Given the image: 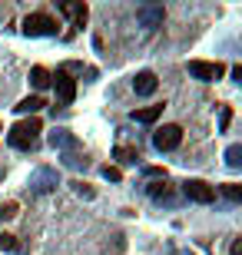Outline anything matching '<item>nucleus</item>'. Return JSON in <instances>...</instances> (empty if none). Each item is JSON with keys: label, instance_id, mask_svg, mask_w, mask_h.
<instances>
[{"label": "nucleus", "instance_id": "nucleus-26", "mask_svg": "<svg viewBox=\"0 0 242 255\" xmlns=\"http://www.w3.org/2000/svg\"><path fill=\"white\" fill-rule=\"evenodd\" d=\"M233 255H242V239H236V242H233Z\"/></svg>", "mask_w": 242, "mask_h": 255}, {"label": "nucleus", "instance_id": "nucleus-17", "mask_svg": "<svg viewBox=\"0 0 242 255\" xmlns=\"http://www.w3.org/2000/svg\"><path fill=\"white\" fill-rule=\"evenodd\" d=\"M226 166H233V169L242 166V146H229L226 149Z\"/></svg>", "mask_w": 242, "mask_h": 255}, {"label": "nucleus", "instance_id": "nucleus-15", "mask_svg": "<svg viewBox=\"0 0 242 255\" xmlns=\"http://www.w3.org/2000/svg\"><path fill=\"white\" fill-rule=\"evenodd\" d=\"M159 116H163V106H146V110H136L133 120H136V123H156Z\"/></svg>", "mask_w": 242, "mask_h": 255}, {"label": "nucleus", "instance_id": "nucleus-8", "mask_svg": "<svg viewBox=\"0 0 242 255\" xmlns=\"http://www.w3.org/2000/svg\"><path fill=\"white\" fill-rule=\"evenodd\" d=\"M60 13H63V17H70V23H73V27H83L86 17H90L86 3H73V0H63V3H60Z\"/></svg>", "mask_w": 242, "mask_h": 255}, {"label": "nucleus", "instance_id": "nucleus-14", "mask_svg": "<svg viewBox=\"0 0 242 255\" xmlns=\"http://www.w3.org/2000/svg\"><path fill=\"white\" fill-rule=\"evenodd\" d=\"M113 156H116L123 166H136V162H140V149H136V146H116Z\"/></svg>", "mask_w": 242, "mask_h": 255}, {"label": "nucleus", "instance_id": "nucleus-27", "mask_svg": "<svg viewBox=\"0 0 242 255\" xmlns=\"http://www.w3.org/2000/svg\"><path fill=\"white\" fill-rule=\"evenodd\" d=\"M0 132H3V126H0Z\"/></svg>", "mask_w": 242, "mask_h": 255}, {"label": "nucleus", "instance_id": "nucleus-3", "mask_svg": "<svg viewBox=\"0 0 242 255\" xmlns=\"http://www.w3.org/2000/svg\"><path fill=\"white\" fill-rule=\"evenodd\" d=\"M23 33L27 37H53L56 33V20L50 13H30L23 20Z\"/></svg>", "mask_w": 242, "mask_h": 255}, {"label": "nucleus", "instance_id": "nucleus-16", "mask_svg": "<svg viewBox=\"0 0 242 255\" xmlns=\"http://www.w3.org/2000/svg\"><path fill=\"white\" fill-rule=\"evenodd\" d=\"M50 76H53V73H50L47 66H33V70H30V83L37 86V90H43V86L50 83Z\"/></svg>", "mask_w": 242, "mask_h": 255}, {"label": "nucleus", "instance_id": "nucleus-4", "mask_svg": "<svg viewBox=\"0 0 242 255\" xmlns=\"http://www.w3.org/2000/svg\"><path fill=\"white\" fill-rule=\"evenodd\" d=\"M53 86H56V106H70L76 100V80L70 73H63V70H56L53 76Z\"/></svg>", "mask_w": 242, "mask_h": 255}, {"label": "nucleus", "instance_id": "nucleus-12", "mask_svg": "<svg viewBox=\"0 0 242 255\" xmlns=\"http://www.w3.org/2000/svg\"><path fill=\"white\" fill-rule=\"evenodd\" d=\"M43 106H47V103H43V96H27V100H20L13 110H17L20 116H33V113H40Z\"/></svg>", "mask_w": 242, "mask_h": 255}, {"label": "nucleus", "instance_id": "nucleus-11", "mask_svg": "<svg viewBox=\"0 0 242 255\" xmlns=\"http://www.w3.org/2000/svg\"><path fill=\"white\" fill-rule=\"evenodd\" d=\"M50 146L53 149H76V136L70 129H53L50 132Z\"/></svg>", "mask_w": 242, "mask_h": 255}, {"label": "nucleus", "instance_id": "nucleus-6", "mask_svg": "<svg viewBox=\"0 0 242 255\" xmlns=\"http://www.w3.org/2000/svg\"><path fill=\"white\" fill-rule=\"evenodd\" d=\"M56 186H60V176H56V169H47V166H40L33 172V179H30V192H37V196L56 189Z\"/></svg>", "mask_w": 242, "mask_h": 255}, {"label": "nucleus", "instance_id": "nucleus-10", "mask_svg": "<svg viewBox=\"0 0 242 255\" xmlns=\"http://www.w3.org/2000/svg\"><path fill=\"white\" fill-rule=\"evenodd\" d=\"M133 90H136V96H153V93H156V73H149V70L136 73V80H133Z\"/></svg>", "mask_w": 242, "mask_h": 255}, {"label": "nucleus", "instance_id": "nucleus-25", "mask_svg": "<svg viewBox=\"0 0 242 255\" xmlns=\"http://www.w3.org/2000/svg\"><path fill=\"white\" fill-rule=\"evenodd\" d=\"M146 176H159V179H166V169H159V166H146Z\"/></svg>", "mask_w": 242, "mask_h": 255}, {"label": "nucleus", "instance_id": "nucleus-19", "mask_svg": "<svg viewBox=\"0 0 242 255\" xmlns=\"http://www.w3.org/2000/svg\"><path fill=\"white\" fill-rule=\"evenodd\" d=\"M63 162H66V166H73V169H80V166H86V159L80 156V152H73V149H66Z\"/></svg>", "mask_w": 242, "mask_h": 255}, {"label": "nucleus", "instance_id": "nucleus-21", "mask_svg": "<svg viewBox=\"0 0 242 255\" xmlns=\"http://www.w3.org/2000/svg\"><path fill=\"white\" fill-rule=\"evenodd\" d=\"M0 249H3V252H17V239H13V236H0Z\"/></svg>", "mask_w": 242, "mask_h": 255}, {"label": "nucleus", "instance_id": "nucleus-23", "mask_svg": "<svg viewBox=\"0 0 242 255\" xmlns=\"http://www.w3.org/2000/svg\"><path fill=\"white\" fill-rule=\"evenodd\" d=\"M229 123H233V110H229V106H226V110H223V116H219V129H229Z\"/></svg>", "mask_w": 242, "mask_h": 255}, {"label": "nucleus", "instance_id": "nucleus-22", "mask_svg": "<svg viewBox=\"0 0 242 255\" xmlns=\"http://www.w3.org/2000/svg\"><path fill=\"white\" fill-rule=\"evenodd\" d=\"M73 192H76V196H83V199H93V196H96V192L90 189L86 182H73Z\"/></svg>", "mask_w": 242, "mask_h": 255}, {"label": "nucleus", "instance_id": "nucleus-20", "mask_svg": "<svg viewBox=\"0 0 242 255\" xmlns=\"http://www.w3.org/2000/svg\"><path fill=\"white\" fill-rule=\"evenodd\" d=\"M100 172H103V179H110V182H120L123 179V172L116 169V166H103Z\"/></svg>", "mask_w": 242, "mask_h": 255}, {"label": "nucleus", "instance_id": "nucleus-18", "mask_svg": "<svg viewBox=\"0 0 242 255\" xmlns=\"http://www.w3.org/2000/svg\"><path fill=\"white\" fill-rule=\"evenodd\" d=\"M223 192H226V199H229V202H242V186H236V182H226Z\"/></svg>", "mask_w": 242, "mask_h": 255}, {"label": "nucleus", "instance_id": "nucleus-7", "mask_svg": "<svg viewBox=\"0 0 242 255\" xmlns=\"http://www.w3.org/2000/svg\"><path fill=\"white\" fill-rule=\"evenodd\" d=\"M189 73H193L196 80L213 83V80H219V76L226 73V66L223 63H206V60H189Z\"/></svg>", "mask_w": 242, "mask_h": 255}, {"label": "nucleus", "instance_id": "nucleus-5", "mask_svg": "<svg viewBox=\"0 0 242 255\" xmlns=\"http://www.w3.org/2000/svg\"><path fill=\"white\" fill-rule=\"evenodd\" d=\"M183 192H186V199H193V202H199V206H209L216 199V189L209 186V182L203 179H186L183 182Z\"/></svg>", "mask_w": 242, "mask_h": 255}, {"label": "nucleus", "instance_id": "nucleus-2", "mask_svg": "<svg viewBox=\"0 0 242 255\" xmlns=\"http://www.w3.org/2000/svg\"><path fill=\"white\" fill-rule=\"evenodd\" d=\"M179 142H183V126H176V123H166V126H159V129L153 132V146H156L159 152L179 149Z\"/></svg>", "mask_w": 242, "mask_h": 255}, {"label": "nucleus", "instance_id": "nucleus-13", "mask_svg": "<svg viewBox=\"0 0 242 255\" xmlns=\"http://www.w3.org/2000/svg\"><path fill=\"white\" fill-rule=\"evenodd\" d=\"M146 192L153 199H166V202H173V186H169V179H156V182H149Z\"/></svg>", "mask_w": 242, "mask_h": 255}, {"label": "nucleus", "instance_id": "nucleus-9", "mask_svg": "<svg viewBox=\"0 0 242 255\" xmlns=\"http://www.w3.org/2000/svg\"><path fill=\"white\" fill-rule=\"evenodd\" d=\"M136 17H140V23L146 30H156V27H163L166 10H163V7H140V13H136Z\"/></svg>", "mask_w": 242, "mask_h": 255}, {"label": "nucleus", "instance_id": "nucleus-1", "mask_svg": "<svg viewBox=\"0 0 242 255\" xmlns=\"http://www.w3.org/2000/svg\"><path fill=\"white\" fill-rule=\"evenodd\" d=\"M43 132V126H40L37 116H30V120H23V123H17L13 129L7 132V142L13 146V149H30L33 142H37V136Z\"/></svg>", "mask_w": 242, "mask_h": 255}, {"label": "nucleus", "instance_id": "nucleus-24", "mask_svg": "<svg viewBox=\"0 0 242 255\" xmlns=\"http://www.w3.org/2000/svg\"><path fill=\"white\" fill-rule=\"evenodd\" d=\"M13 216H17V202H7L0 209V219H13Z\"/></svg>", "mask_w": 242, "mask_h": 255}]
</instances>
